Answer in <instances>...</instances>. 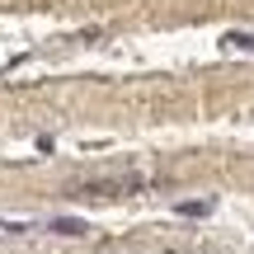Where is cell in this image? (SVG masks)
I'll use <instances>...</instances> for the list:
<instances>
[{"instance_id":"1","label":"cell","mask_w":254,"mask_h":254,"mask_svg":"<svg viewBox=\"0 0 254 254\" xmlns=\"http://www.w3.org/2000/svg\"><path fill=\"white\" fill-rule=\"evenodd\" d=\"M141 174H123V179H85V184H75V193L80 198H123L127 189H141Z\"/></svg>"},{"instance_id":"4","label":"cell","mask_w":254,"mask_h":254,"mask_svg":"<svg viewBox=\"0 0 254 254\" xmlns=\"http://www.w3.org/2000/svg\"><path fill=\"white\" fill-rule=\"evenodd\" d=\"M221 43H231V47H240V52H254V38H250V33H236V28H231V33L221 38Z\"/></svg>"},{"instance_id":"2","label":"cell","mask_w":254,"mask_h":254,"mask_svg":"<svg viewBox=\"0 0 254 254\" xmlns=\"http://www.w3.org/2000/svg\"><path fill=\"white\" fill-rule=\"evenodd\" d=\"M52 231H57V236H85L90 226H85V221H75V217H57Z\"/></svg>"},{"instance_id":"3","label":"cell","mask_w":254,"mask_h":254,"mask_svg":"<svg viewBox=\"0 0 254 254\" xmlns=\"http://www.w3.org/2000/svg\"><path fill=\"white\" fill-rule=\"evenodd\" d=\"M179 212H184V217H207V212H212V198H198V202H179Z\"/></svg>"}]
</instances>
